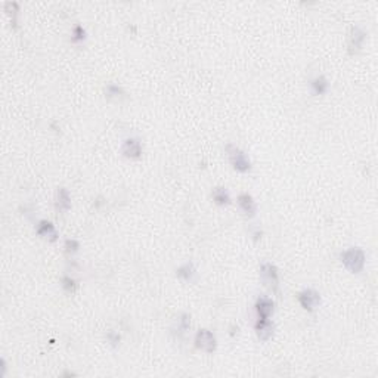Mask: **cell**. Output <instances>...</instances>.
Segmentation results:
<instances>
[{
	"mask_svg": "<svg viewBox=\"0 0 378 378\" xmlns=\"http://www.w3.org/2000/svg\"><path fill=\"white\" fill-rule=\"evenodd\" d=\"M238 206L241 211L244 213L245 217H254L256 213H257V206H256V201L253 199V196L250 194H239L238 195Z\"/></svg>",
	"mask_w": 378,
	"mask_h": 378,
	"instance_id": "cell-9",
	"label": "cell"
},
{
	"mask_svg": "<svg viewBox=\"0 0 378 378\" xmlns=\"http://www.w3.org/2000/svg\"><path fill=\"white\" fill-rule=\"evenodd\" d=\"M107 338H108V341L111 343L112 346H117V343H120V336H118V334H115L114 331H111V333H108V336H107Z\"/></svg>",
	"mask_w": 378,
	"mask_h": 378,
	"instance_id": "cell-21",
	"label": "cell"
},
{
	"mask_svg": "<svg viewBox=\"0 0 378 378\" xmlns=\"http://www.w3.org/2000/svg\"><path fill=\"white\" fill-rule=\"evenodd\" d=\"M62 288L67 291V293H74L75 291V288H77V282L70 278V276H64L62 278Z\"/></svg>",
	"mask_w": 378,
	"mask_h": 378,
	"instance_id": "cell-17",
	"label": "cell"
},
{
	"mask_svg": "<svg viewBox=\"0 0 378 378\" xmlns=\"http://www.w3.org/2000/svg\"><path fill=\"white\" fill-rule=\"evenodd\" d=\"M297 300H298L300 306L305 309V310L313 312L315 309L321 305V294L318 291L312 290V288H308V290H303L301 293H298Z\"/></svg>",
	"mask_w": 378,
	"mask_h": 378,
	"instance_id": "cell-5",
	"label": "cell"
},
{
	"mask_svg": "<svg viewBox=\"0 0 378 378\" xmlns=\"http://www.w3.org/2000/svg\"><path fill=\"white\" fill-rule=\"evenodd\" d=\"M341 259V263L344 265V267L347 270H350L351 273H361L365 267V253L362 248H358V247H351L349 250L341 253L340 256Z\"/></svg>",
	"mask_w": 378,
	"mask_h": 378,
	"instance_id": "cell-1",
	"label": "cell"
},
{
	"mask_svg": "<svg viewBox=\"0 0 378 378\" xmlns=\"http://www.w3.org/2000/svg\"><path fill=\"white\" fill-rule=\"evenodd\" d=\"M105 95H107V98L110 99H121L124 98V90L120 87V86H117V84H108L107 87H105Z\"/></svg>",
	"mask_w": 378,
	"mask_h": 378,
	"instance_id": "cell-16",
	"label": "cell"
},
{
	"mask_svg": "<svg viewBox=\"0 0 378 378\" xmlns=\"http://www.w3.org/2000/svg\"><path fill=\"white\" fill-rule=\"evenodd\" d=\"M273 308H275L273 300L267 298V297L257 298V301L254 305V310L257 313V318H270L272 313H273Z\"/></svg>",
	"mask_w": 378,
	"mask_h": 378,
	"instance_id": "cell-8",
	"label": "cell"
},
{
	"mask_svg": "<svg viewBox=\"0 0 378 378\" xmlns=\"http://www.w3.org/2000/svg\"><path fill=\"white\" fill-rule=\"evenodd\" d=\"M310 87H312V92L315 95H323V93H326L330 83L323 75H319V77H316V79H313L310 82Z\"/></svg>",
	"mask_w": 378,
	"mask_h": 378,
	"instance_id": "cell-15",
	"label": "cell"
},
{
	"mask_svg": "<svg viewBox=\"0 0 378 378\" xmlns=\"http://www.w3.org/2000/svg\"><path fill=\"white\" fill-rule=\"evenodd\" d=\"M195 346L196 349L206 351V353H213L216 350L217 340L209 330H199L195 334Z\"/></svg>",
	"mask_w": 378,
	"mask_h": 378,
	"instance_id": "cell-4",
	"label": "cell"
},
{
	"mask_svg": "<svg viewBox=\"0 0 378 378\" xmlns=\"http://www.w3.org/2000/svg\"><path fill=\"white\" fill-rule=\"evenodd\" d=\"M260 278L272 293H278L280 290V273L275 265L272 263H263L260 267Z\"/></svg>",
	"mask_w": 378,
	"mask_h": 378,
	"instance_id": "cell-3",
	"label": "cell"
},
{
	"mask_svg": "<svg viewBox=\"0 0 378 378\" xmlns=\"http://www.w3.org/2000/svg\"><path fill=\"white\" fill-rule=\"evenodd\" d=\"M365 37H366V34H365L364 30H361L359 27L351 28L350 36H349V54H350V55L358 54V52L362 49Z\"/></svg>",
	"mask_w": 378,
	"mask_h": 378,
	"instance_id": "cell-7",
	"label": "cell"
},
{
	"mask_svg": "<svg viewBox=\"0 0 378 378\" xmlns=\"http://www.w3.org/2000/svg\"><path fill=\"white\" fill-rule=\"evenodd\" d=\"M56 209L59 211H68L71 209L70 192L65 188H59L56 192Z\"/></svg>",
	"mask_w": 378,
	"mask_h": 378,
	"instance_id": "cell-12",
	"label": "cell"
},
{
	"mask_svg": "<svg viewBox=\"0 0 378 378\" xmlns=\"http://www.w3.org/2000/svg\"><path fill=\"white\" fill-rule=\"evenodd\" d=\"M226 153L229 155V161L232 164V167L235 168L239 173H247L251 168V161L248 160V157L245 155L244 151H241L239 148L234 146V145H226Z\"/></svg>",
	"mask_w": 378,
	"mask_h": 378,
	"instance_id": "cell-2",
	"label": "cell"
},
{
	"mask_svg": "<svg viewBox=\"0 0 378 378\" xmlns=\"http://www.w3.org/2000/svg\"><path fill=\"white\" fill-rule=\"evenodd\" d=\"M176 273H178V276L183 280L185 282H194L196 278V270L195 267L192 263H185L183 266H181L178 270H176Z\"/></svg>",
	"mask_w": 378,
	"mask_h": 378,
	"instance_id": "cell-13",
	"label": "cell"
},
{
	"mask_svg": "<svg viewBox=\"0 0 378 378\" xmlns=\"http://www.w3.org/2000/svg\"><path fill=\"white\" fill-rule=\"evenodd\" d=\"M211 196H213V201L217 206H228L231 203V195H229V192L226 191V188H223V186L214 188L213 192H211Z\"/></svg>",
	"mask_w": 378,
	"mask_h": 378,
	"instance_id": "cell-14",
	"label": "cell"
},
{
	"mask_svg": "<svg viewBox=\"0 0 378 378\" xmlns=\"http://www.w3.org/2000/svg\"><path fill=\"white\" fill-rule=\"evenodd\" d=\"M84 39H86V31H84V28L80 27V26H77V27L74 28V31H72V42L75 43L83 42Z\"/></svg>",
	"mask_w": 378,
	"mask_h": 378,
	"instance_id": "cell-19",
	"label": "cell"
},
{
	"mask_svg": "<svg viewBox=\"0 0 378 378\" xmlns=\"http://www.w3.org/2000/svg\"><path fill=\"white\" fill-rule=\"evenodd\" d=\"M36 231H37V234H39L40 237L49 239L51 242H55L56 239H58V232H56L55 226H54V223L47 222V220L39 222L37 228H36Z\"/></svg>",
	"mask_w": 378,
	"mask_h": 378,
	"instance_id": "cell-11",
	"label": "cell"
},
{
	"mask_svg": "<svg viewBox=\"0 0 378 378\" xmlns=\"http://www.w3.org/2000/svg\"><path fill=\"white\" fill-rule=\"evenodd\" d=\"M79 248H80L79 241H75V239H67L65 241V250H67V253L79 251Z\"/></svg>",
	"mask_w": 378,
	"mask_h": 378,
	"instance_id": "cell-20",
	"label": "cell"
},
{
	"mask_svg": "<svg viewBox=\"0 0 378 378\" xmlns=\"http://www.w3.org/2000/svg\"><path fill=\"white\" fill-rule=\"evenodd\" d=\"M121 153L124 157L127 158H132V160H138L142 155V145L138 139H127L124 143H123V148H121Z\"/></svg>",
	"mask_w": 378,
	"mask_h": 378,
	"instance_id": "cell-10",
	"label": "cell"
},
{
	"mask_svg": "<svg viewBox=\"0 0 378 378\" xmlns=\"http://www.w3.org/2000/svg\"><path fill=\"white\" fill-rule=\"evenodd\" d=\"M179 322V331L181 333H186L191 326V316L188 313H182L181 315V319L178 321Z\"/></svg>",
	"mask_w": 378,
	"mask_h": 378,
	"instance_id": "cell-18",
	"label": "cell"
},
{
	"mask_svg": "<svg viewBox=\"0 0 378 378\" xmlns=\"http://www.w3.org/2000/svg\"><path fill=\"white\" fill-rule=\"evenodd\" d=\"M273 328L275 325L270 321V318H257L256 325H254V330H256V334L257 337L262 340V341H267L272 334H273Z\"/></svg>",
	"mask_w": 378,
	"mask_h": 378,
	"instance_id": "cell-6",
	"label": "cell"
}]
</instances>
